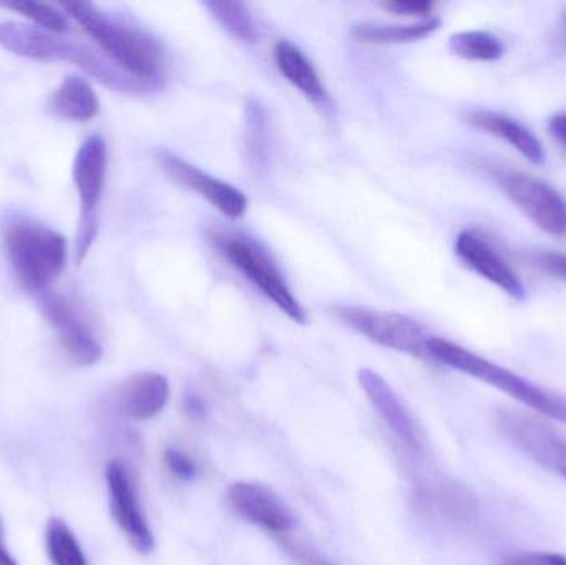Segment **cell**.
<instances>
[{"label":"cell","mask_w":566,"mask_h":565,"mask_svg":"<svg viewBox=\"0 0 566 565\" xmlns=\"http://www.w3.org/2000/svg\"><path fill=\"white\" fill-rule=\"evenodd\" d=\"M63 7L113 65L149 92L161 86L168 60L161 43L151 33L95 3L75 0L63 3Z\"/></svg>","instance_id":"6da1fadb"},{"label":"cell","mask_w":566,"mask_h":565,"mask_svg":"<svg viewBox=\"0 0 566 565\" xmlns=\"http://www.w3.org/2000/svg\"><path fill=\"white\" fill-rule=\"evenodd\" d=\"M0 46L39 62H70L98 80L103 85L125 93H146L148 88L113 65L105 55L82 43L59 39L53 33L19 22L0 23Z\"/></svg>","instance_id":"7a4b0ae2"},{"label":"cell","mask_w":566,"mask_h":565,"mask_svg":"<svg viewBox=\"0 0 566 565\" xmlns=\"http://www.w3.org/2000/svg\"><path fill=\"white\" fill-rule=\"evenodd\" d=\"M2 242L13 275L25 291H45L65 269V238L30 216L3 219Z\"/></svg>","instance_id":"3957f363"},{"label":"cell","mask_w":566,"mask_h":565,"mask_svg":"<svg viewBox=\"0 0 566 565\" xmlns=\"http://www.w3.org/2000/svg\"><path fill=\"white\" fill-rule=\"evenodd\" d=\"M428 354L432 360L454 368L469 377L478 378L491 387L497 388L502 394L509 395L514 400L527 405L537 414L554 418L566 425V398L558 394L544 390L532 381L525 380L521 375L481 357L472 354L468 348L446 341V338L431 337L428 341Z\"/></svg>","instance_id":"277c9868"},{"label":"cell","mask_w":566,"mask_h":565,"mask_svg":"<svg viewBox=\"0 0 566 565\" xmlns=\"http://www.w3.org/2000/svg\"><path fill=\"white\" fill-rule=\"evenodd\" d=\"M209 239L255 289H259L269 301L274 302L275 307L281 308L290 321L295 324H306L305 308L286 284L281 269L261 245L244 236L232 234V232L229 234L224 231L211 232Z\"/></svg>","instance_id":"5b68a950"},{"label":"cell","mask_w":566,"mask_h":565,"mask_svg":"<svg viewBox=\"0 0 566 565\" xmlns=\"http://www.w3.org/2000/svg\"><path fill=\"white\" fill-rule=\"evenodd\" d=\"M108 151L103 136L92 135L82 143L73 161V181L80 195L82 218L76 234V261L88 254L98 232V206L105 188Z\"/></svg>","instance_id":"8992f818"},{"label":"cell","mask_w":566,"mask_h":565,"mask_svg":"<svg viewBox=\"0 0 566 565\" xmlns=\"http://www.w3.org/2000/svg\"><path fill=\"white\" fill-rule=\"evenodd\" d=\"M333 314L358 334L381 347L401 352L416 358H429L428 341L424 331L412 318L396 312L375 311V308L339 305Z\"/></svg>","instance_id":"52a82bcc"},{"label":"cell","mask_w":566,"mask_h":565,"mask_svg":"<svg viewBox=\"0 0 566 565\" xmlns=\"http://www.w3.org/2000/svg\"><path fill=\"white\" fill-rule=\"evenodd\" d=\"M492 178L509 199L542 231L566 234V202L557 189L542 179L511 169L492 168Z\"/></svg>","instance_id":"ba28073f"},{"label":"cell","mask_w":566,"mask_h":565,"mask_svg":"<svg viewBox=\"0 0 566 565\" xmlns=\"http://www.w3.org/2000/svg\"><path fill=\"white\" fill-rule=\"evenodd\" d=\"M495 425L505 440L524 451L528 458L566 480V440L547 421L521 411L502 410Z\"/></svg>","instance_id":"9c48e42d"},{"label":"cell","mask_w":566,"mask_h":565,"mask_svg":"<svg viewBox=\"0 0 566 565\" xmlns=\"http://www.w3.org/2000/svg\"><path fill=\"white\" fill-rule=\"evenodd\" d=\"M156 161L168 178L191 191L198 192L209 205L214 206L222 216L229 219H241L248 212L249 201L244 192L222 179L208 175L196 168L166 148L155 151Z\"/></svg>","instance_id":"30bf717a"},{"label":"cell","mask_w":566,"mask_h":565,"mask_svg":"<svg viewBox=\"0 0 566 565\" xmlns=\"http://www.w3.org/2000/svg\"><path fill=\"white\" fill-rule=\"evenodd\" d=\"M40 304L43 317L52 325L60 345L73 364L92 367L99 362L103 355L102 344L92 325L73 302L63 295L45 294Z\"/></svg>","instance_id":"8fae6325"},{"label":"cell","mask_w":566,"mask_h":565,"mask_svg":"<svg viewBox=\"0 0 566 565\" xmlns=\"http://www.w3.org/2000/svg\"><path fill=\"white\" fill-rule=\"evenodd\" d=\"M106 484H108L109 513L116 526L122 530L136 553L148 556L155 551V536L139 506L135 484L119 461H112L106 467Z\"/></svg>","instance_id":"7c38bea8"},{"label":"cell","mask_w":566,"mask_h":565,"mask_svg":"<svg viewBox=\"0 0 566 565\" xmlns=\"http://www.w3.org/2000/svg\"><path fill=\"white\" fill-rule=\"evenodd\" d=\"M358 381L365 391L366 398L373 405L386 427L392 431L399 443L412 454H421L424 451L421 431L416 427L409 411L399 400L391 385L369 368H363L358 374Z\"/></svg>","instance_id":"4fadbf2b"},{"label":"cell","mask_w":566,"mask_h":565,"mask_svg":"<svg viewBox=\"0 0 566 565\" xmlns=\"http://www.w3.org/2000/svg\"><path fill=\"white\" fill-rule=\"evenodd\" d=\"M228 501L242 520L262 530L283 534L295 526L292 510L264 484L234 483L228 490Z\"/></svg>","instance_id":"5bb4252c"},{"label":"cell","mask_w":566,"mask_h":565,"mask_svg":"<svg viewBox=\"0 0 566 565\" xmlns=\"http://www.w3.org/2000/svg\"><path fill=\"white\" fill-rule=\"evenodd\" d=\"M455 254L471 271L497 285L512 299L521 301L525 297L524 284L514 269L478 232L462 231L455 239Z\"/></svg>","instance_id":"9a60e30c"},{"label":"cell","mask_w":566,"mask_h":565,"mask_svg":"<svg viewBox=\"0 0 566 565\" xmlns=\"http://www.w3.org/2000/svg\"><path fill=\"white\" fill-rule=\"evenodd\" d=\"M171 388L159 374H138L126 378L113 390V408L128 420L146 421L158 417L169 401Z\"/></svg>","instance_id":"2e32d148"},{"label":"cell","mask_w":566,"mask_h":565,"mask_svg":"<svg viewBox=\"0 0 566 565\" xmlns=\"http://www.w3.org/2000/svg\"><path fill=\"white\" fill-rule=\"evenodd\" d=\"M275 63L279 72L290 85L295 86L310 103L319 108L328 105V93L308 56L289 40H281L275 45Z\"/></svg>","instance_id":"e0dca14e"},{"label":"cell","mask_w":566,"mask_h":565,"mask_svg":"<svg viewBox=\"0 0 566 565\" xmlns=\"http://www.w3.org/2000/svg\"><path fill=\"white\" fill-rule=\"evenodd\" d=\"M464 118L465 123L474 128L505 139L528 161L535 163V165L544 161V146L538 142L537 136L515 119L501 115V113L489 112V109H472Z\"/></svg>","instance_id":"ac0fdd59"},{"label":"cell","mask_w":566,"mask_h":565,"mask_svg":"<svg viewBox=\"0 0 566 565\" xmlns=\"http://www.w3.org/2000/svg\"><path fill=\"white\" fill-rule=\"evenodd\" d=\"M46 112L56 118L70 122H90L99 113V100L86 80L76 75L66 76L50 93Z\"/></svg>","instance_id":"d6986e66"},{"label":"cell","mask_w":566,"mask_h":565,"mask_svg":"<svg viewBox=\"0 0 566 565\" xmlns=\"http://www.w3.org/2000/svg\"><path fill=\"white\" fill-rule=\"evenodd\" d=\"M441 20L424 19L412 23L361 22L352 27V36L363 45H398V43L418 42L434 33Z\"/></svg>","instance_id":"ffe728a7"},{"label":"cell","mask_w":566,"mask_h":565,"mask_svg":"<svg viewBox=\"0 0 566 565\" xmlns=\"http://www.w3.org/2000/svg\"><path fill=\"white\" fill-rule=\"evenodd\" d=\"M422 500L452 521H469L478 513L474 494L459 483L448 480L432 481L422 488Z\"/></svg>","instance_id":"44dd1931"},{"label":"cell","mask_w":566,"mask_h":565,"mask_svg":"<svg viewBox=\"0 0 566 565\" xmlns=\"http://www.w3.org/2000/svg\"><path fill=\"white\" fill-rule=\"evenodd\" d=\"M212 19L232 36L242 43H255L259 39V27L254 15L245 3L234 0H212L205 3Z\"/></svg>","instance_id":"7402d4cb"},{"label":"cell","mask_w":566,"mask_h":565,"mask_svg":"<svg viewBox=\"0 0 566 565\" xmlns=\"http://www.w3.org/2000/svg\"><path fill=\"white\" fill-rule=\"evenodd\" d=\"M449 49L454 55L471 62H494L504 55V43L494 33L482 30H465L449 39Z\"/></svg>","instance_id":"603a6c76"},{"label":"cell","mask_w":566,"mask_h":565,"mask_svg":"<svg viewBox=\"0 0 566 565\" xmlns=\"http://www.w3.org/2000/svg\"><path fill=\"white\" fill-rule=\"evenodd\" d=\"M45 546L53 565H88L75 534L59 517L46 523Z\"/></svg>","instance_id":"cb8c5ba5"},{"label":"cell","mask_w":566,"mask_h":565,"mask_svg":"<svg viewBox=\"0 0 566 565\" xmlns=\"http://www.w3.org/2000/svg\"><path fill=\"white\" fill-rule=\"evenodd\" d=\"M0 7L19 12L20 15L27 17L40 25V29L50 33L65 32L69 25L65 13L50 3L35 2V0H10V2L0 3Z\"/></svg>","instance_id":"d4e9b609"},{"label":"cell","mask_w":566,"mask_h":565,"mask_svg":"<svg viewBox=\"0 0 566 565\" xmlns=\"http://www.w3.org/2000/svg\"><path fill=\"white\" fill-rule=\"evenodd\" d=\"M388 12L402 17H419V19H431V12L434 10V2L429 0H389L382 3Z\"/></svg>","instance_id":"484cf974"},{"label":"cell","mask_w":566,"mask_h":565,"mask_svg":"<svg viewBox=\"0 0 566 565\" xmlns=\"http://www.w3.org/2000/svg\"><path fill=\"white\" fill-rule=\"evenodd\" d=\"M165 464L176 478L182 481L195 480L196 473H198L195 461L175 448H168L165 451Z\"/></svg>","instance_id":"4316f807"},{"label":"cell","mask_w":566,"mask_h":565,"mask_svg":"<svg viewBox=\"0 0 566 565\" xmlns=\"http://www.w3.org/2000/svg\"><path fill=\"white\" fill-rule=\"evenodd\" d=\"M501 565H566V557L558 553L518 554Z\"/></svg>","instance_id":"83f0119b"},{"label":"cell","mask_w":566,"mask_h":565,"mask_svg":"<svg viewBox=\"0 0 566 565\" xmlns=\"http://www.w3.org/2000/svg\"><path fill=\"white\" fill-rule=\"evenodd\" d=\"M537 265L552 278L566 282V254L564 252H544L538 255Z\"/></svg>","instance_id":"f1b7e54d"},{"label":"cell","mask_w":566,"mask_h":565,"mask_svg":"<svg viewBox=\"0 0 566 565\" xmlns=\"http://www.w3.org/2000/svg\"><path fill=\"white\" fill-rule=\"evenodd\" d=\"M206 404L199 395L189 394L188 397L185 398V411L189 418L192 420H202L206 417Z\"/></svg>","instance_id":"f546056e"},{"label":"cell","mask_w":566,"mask_h":565,"mask_svg":"<svg viewBox=\"0 0 566 565\" xmlns=\"http://www.w3.org/2000/svg\"><path fill=\"white\" fill-rule=\"evenodd\" d=\"M548 128H551L554 138L566 148V113H564V115L554 116L551 123H548Z\"/></svg>","instance_id":"4dcf8cb0"},{"label":"cell","mask_w":566,"mask_h":565,"mask_svg":"<svg viewBox=\"0 0 566 565\" xmlns=\"http://www.w3.org/2000/svg\"><path fill=\"white\" fill-rule=\"evenodd\" d=\"M3 536H6V530H3L2 516H0V565H19L13 561V557L7 553L6 543H3Z\"/></svg>","instance_id":"1f68e13d"},{"label":"cell","mask_w":566,"mask_h":565,"mask_svg":"<svg viewBox=\"0 0 566 565\" xmlns=\"http://www.w3.org/2000/svg\"><path fill=\"white\" fill-rule=\"evenodd\" d=\"M565 20H566V12H565Z\"/></svg>","instance_id":"d6a6232c"}]
</instances>
